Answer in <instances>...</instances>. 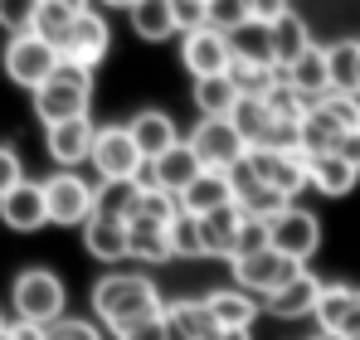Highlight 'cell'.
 Returning <instances> with one entry per match:
<instances>
[{
  "label": "cell",
  "instance_id": "33",
  "mask_svg": "<svg viewBox=\"0 0 360 340\" xmlns=\"http://www.w3.org/2000/svg\"><path fill=\"white\" fill-rule=\"evenodd\" d=\"M171 248H176V258H210L205 219H195V214H185V209H180V219L171 224Z\"/></svg>",
  "mask_w": 360,
  "mask_h": 340
},
{
  "label": "cell",
  "instance_id": "34",
  "mask_svg": "<svg viewBox=\"0 0 360 340\" xmlns=\"http://www.w3.org/2000/svg\"><path fill=\"white\" fill-rule=\"evenodd\" d=\"M73 20H78V15H73L68 5H59V0H44V5H39V20H34V34H39V39H49V44L63 54V39L73 34Z\"/></svg>",
  "mask_w": 360,
  "mask_h": 340
},
{
  "label": "cell",
  "instance_id": "28",
  "mask_svg": "<svg viewBox=\"0 0 360 340\" xmlns=\"http://www.w3.org/2000/svg\"><path fill=\"white\" fill-rule=\"evenodd\" d=\"M166 326H171V340H214L219 336V321L214 311L200 301H171L166 306Z\"/></svg>",
  "mask_w": 360,
  "mask_h": 340
},
{
  "label": "cell",
  "instance_id": "9",
  "mask_svg": "<svg viewBox=\"0 0 360 340\" xmlns=\"http://www.w3.org/2000/svg\"><path fill=\"white\" fill-rule=\"evenodd\" d=\"M248 170H253L268 190H278V195H288V200H297L302 190H311V180H307V156H302L297 146H253V151H248Z\"/></svg>",
  "mask_w": 360,
  "mask_h": 340
},
{
  "label": "cell",
  "instance_id": "26",
  "mask_svg": "<svg viewBox=\"0 0 360 340\" xmlns=\"http://www.w3.org/2000/svg\"><path fill=\"white\" fill-rule=\"evenodd\" d=\"M288 73V83L297 88L307 103H321L326 93H331V63H326V44H311L307 54L292 63V68H283Z\"/></svg>",
  "mask_w": 360,
  "mask_h": 340
},
{
  "label": "cell",
  "instance_id": "29",
  "mask_svg": "<svg viewBox=\"0 0 360 340\" xmlns=\"http://www.w3.org/2000/svg\"><path fill=\"white\" fill-rule=\"evenodd\" d=\"M127 243H131V258L136 263H166V258H176V248H171V224H161V219H131L127 224Z\"/></svg>",
  "mask_w": 360,
  "mask_h": 340
},
{
  "label": "cell",
  "instance_id": "48",
  "mask_svg": "<svg viewBox=\"0 0 360 340\" xmlns=\"http://www.w3.org/2000/svg\"><path fill=\"white\" fill-rule=\"evenodd\" d=\"M0 336H5V316H0Z\"/></svg>",
  "mask_w": 360,
  "mask_h": 340
},
{
  "label": "cell",
  "instance_id": "4",
  "mask_svg": "<svg viewBox=\"0 0 360 340\" xmlns=\"http://www.w3.org/2000/svg\"><path fill=\"white\" fill-rule=\"evenodd\" d=\"M98 170V185H122V180H146V156L141 146L131 141V131L112 122V126H98V141H93V161Z\"/></svg>",
  "mask_w": 360,
  "mask_h": 340
},
{
  "label": "cell",
  "instance_id": "19",
  "mask_svg": "<svg viewBox=\"0 0 360 340\" xmlns=\"http://www.w3.org/2000/svg\"><path fill=\"white\" fill-rule=\"evenodd\" d=\"M346 136H356V131H346L341 117L326 103H311V112L302 117V126H297V151L302 156H326V151H341Z\"/></svg>",
  "mask_w": 360,
  "mask_h": 340
},
{
  "label": "cell",
  "instance_id": "8",
  "mask_svg": "<svg viewBox=\"0 0 360 340\" xmlns=\"http://www.w3.org/2000/svg\"><path fill=\"white\" fill-rule=\"evenodd\" d=\"M185 141H190V151L200 156L205 170H234L248 156V141L239 136V126L229 117H200Z\"/></svg>",
  "mask_w": 360,
  "mask_h": 340
},
{
  "label": "cell",
  "instance_id": "12",
  "mask_svg": "<svg viewBox=\"0 0 360 340\" xmlns=\"http://www.w3.org/2000/svg\"><path fill=\"white\" fill-rule=\"evenodd\" d=\"M93 141H98L93 117H68L59 126H44V151L59 170H78L83 161H93Z\"/></svg>",
  "mask_w": 360,
  "mask_h": 340
},
{
  "label": "cell",
  "instance_id": "42",
  "mask_svg": "<svg viewBox=\"0 0 360 340\" xmlns=\"http://www.w3.org/2000/svg\"><path fill=\"white\" fill-rule=\"evenodd\" d=\"M292 10V0H248V15L258 20V25H273L278 15H288Z\"/></svg>",
  "mask_w": 360,
  "mask_h": 340
},
{
  "label": "cell",
  "instance_id": "17",
  "mask_svg": "<svg viewBox=\"0 0 360 340\" xmlns=\"http://www.w3.org/2000/svg\"><path fill=\"white\" fill-rule=\"evenodd\" d=\"M200 170L205 166H200V156L190 151V141H180V146H171L166 156H156V161L146 166V185H151V190H166V195L180 200V195L200 180Z\"/></svg>",
  "mask_w": 360,
  "mask_h": 340
},
{
  "label": "cell",
  "instance_id": "23",
  "mask_svg": "<svg viewBox=\"0 0 360 340\" xmlns=\"http://www.w3.org/2000/svg\"><path fill=\"white\" fill-rule=\"evenodd\" d=\"M83 248L93 263H127L131 258V243H127V224L108 219V214H93L83 224Z\"/></svg>",
  "mask_w": 360,
  "mask_h": 340
},
{
  "label": "cell",
  "instance_id": "3",
  "mask_svg": "<svg viewBox=\"0 0 360 340\" xmlns=\"http://www.w3.org/2000/svg\"><path fill=\"white\" fill-rule=\"evenodd\" d=\"M10 306H15V321H34V326H54L63 321V306H68V287L59 273L49 268H25L15 287H10Z\"/></svg>",
  "mask_w": 360,
  "mask_h": 340
},
{
  "label": "cell",
  "instance_id": "24",
  "mask_svg": "<svg viewBox=\"0 0 360 340\" xmlns=\"http://www.w3.org/2000/svg\"><path fill=\"white\" fill-rule=\"evenodd\" d=\"M263 107H268V117H273V126L283 131V136H297L302 117L311 112V103L302 98L297 88L288 83V73H278L273 83H268V93H263Z\"/></svg>",
  "mask_w": 360,
  "mask_h": 340
},
{
  "label": "cell",
  "instance_id": "47",
  "mask_svg": "<svg viewBox=\"0 0 360 340\" xmlns=\"http://www.w3.org/2000/svg\"><path fill=\"white\" fill-rule=\"evenodd\" d=\"M346 340H360V326H356V331H351V336H346Z\"/></svg>",
  "mask_w": 360,
  "mask_h": 340
},
{
  "label": "cell",
  "instance_id": "1",
  "mask_svg": "<svg viewBox=\"0 0 360 340\" xmlns=\"http://www.w3.org/2000/svg\"><path fill=\"white\" fill-rule=\"evenodd\" d=\"M161 311H166L161 292H156V282L146 273H108V277L93 282V316L112 336L127 331V326H136V321L161 316Z\"/></svg>",
  "mask_w": 360,
  "mask_h": 340
},
{
  "label": "cell",
  "instance_id": "15",
  "mask_svg": "<svg viewBox=\"0 0 360 340\" xmlns=\"http://www.w3.org/2000/svg\"><path fill=\"white\" fill-rule=\"evenodd\" d=\"M112 49V30H108V20L98 15V10H83L78 20H73V34L63 39V58L68 63H83V68H98L103 58Z\"/></svg>",
  "mask_w": 360,
  "mask_h": 340
},
{
  "label": "cell",
  "instance_id": "18",
  "mask_svg": "<svg viewBox=\"0 0 360 340\" xmlns=\"http://www.w3.org/2000/svg\"><path fill=\"white\" fill-rule=\"evenodd\" d=\"M205 306L214 311L219 331H253V321L263 316V296L243 292L239 282H234V287H214V292L205 296Z\"/></svg>",
  "mask_w": 360,
  "mask_h": 340
},
{
  "label": "cell",
  "instance_id": "40",
  "mask_svg": "<svg viewBox=\"0 0 360 340\" xmlns=\"http://www.w3.org/2000/svg\"><path fill=\"white\" fill-rule=\"evenodd\" d=\"M25 185V166H20V156L10 151V146H0V200L10 195V190H20Z\"/></svg>",
  "mask_w": 360,
  "mask_h": 340
},
{
  "label": "cell",
  "instance_id": "35",
  "mask_svg": "<svg viewBox=\"0 0 360 340\" xmlns=\"http://www.w3.org/2000/svg\"><path fill=\"white\" fill-rule=\"evenodd\" d=\"M229 44H234V54L239 58H253V63H273V39H268V25H258V20H248L243 30L229 34ZM278 68V63H273Z\"/></svg>",
  "mask_w": 360,
  "mask_h": 340
},
{
  "label": "cell",
  "instance_id": "46",
  "mask_svg": "<svg viewBox=\"0 0 360 340\" xmlns=\"http://www.w3.org/2000/svg\"><path fill=\"white\" fill-rule=\"evenodd\" d=\"M103 5H112V10H131L136 0H103Z\"/></svg>",
  "mask_w": 360,
  "mask_h": 340
},
{
  "label": "cell",
  "instance_id": "31",
  "mask_svg": "<svg viewBox=\"0 0 360 340\" xmlns=\"http://www.w3.org/2000/svg\"><path fill=\"white\" fill-rule=\"evenodd\" d=\"M326 63H331V93L360 98V39H336V44H326Z\"/></svg>",
  "mask_w": 360,
  "mask_h": 340
},
{
  "label": "cell",
  "instance_id": "7",
  "mask_svg": "<svg viewBox=\"0 0 360 340\" xmlns=\"http://www.w3.org/2000/svg\"><path fill=\"white\" fill-rule=\"evenodd\" d=\"M302 268H307V263H292V258L278 253V248H258V253H243V258L229 263L234 282H239L243 292H253V296H263V301H268L273 292H283Z\"/></svg>",
  "mask_w": 360,
  "mask_h": 340
},
{
  "label": "cell",
  "instance_id": "5",
  "mask_svg": "<svg viewBox=\"0 0 360 340\" xmlns=\"http://www.w3.org/2000/svg\"><path fill=\"white\" fill-rule=\"evenodd\" d=\"M59 63H63V54L49 39H39L34 30H30V34H10V44H5V78H10L15 88L39 93V88L59 73Z\"/></svg>",
  "mask_w": 360,
  "mask_h": 340
},
{
  "label": "cell",
  "instance_id": "30",
  "mask_svg": "<svg viewBox=\"0 0 360 340\" xmlns=\"http://www.w3.org/2000/svg\"><path fill=\"white\" fill-rule=\"evenodd\" d=\"M239 88L229 73H214V78H195V112L200 117H234L239 107Z\"/></svg>",
  "mask_w": 360,
  "mask_h": 340
},
{
  "label": "cell",
  "instance_id": "16",
  "mask_svg": "<svg viewBox=\"0 0 360 340\" xmlns=\"http://www.w3.org/2000/svg\"><path fill=\"white\" fill-rule=\"evenodd\" d=\"M360 326V287L351 282H326L316 301V331L326 336H351Z\"/></svg>",
  "mask_w": 360,
  "mask_h": 340
},
{
  "label": "cell",
  "instance_id": "22",
  "mask_svg": "<svg viewBox=\"0 0 360 340\" xmlns=\"http://www.w3.org/2000/svg\"><path fill=\"white\" fill-rule=\"evenodd\" d=\"M127 131H131V141L141 146V156H146V166L156 161V156H166L171 146H180V126L171 122V112H156V107H146V112H136L127 122Z\"/></svg>",
  "mask_w": 360,
  "mask_h": 340
},
{
  "label": "cell",
  "instance_id": "45",
  "mask_svg": "<svg viewBox=\"0 0 360 340\" xmlns=\"http://www.w3.org/2000/svg\"><path fill=\"white\" fill-rule=\"evenodd\" d=\"M59 5H68V10H73V15H83V10H93V5H88V0H59Z\"/></svg>",
  "mask_w": 360,
  "mask_h": 340
},
{
  "label": "cell",
  "instance_id": "44",
  "mask_svg": "<svg viewBox=\"0 0 360 340\" xmlns=\"http://www.w3.org/2000/svg\"><path fill=\"white\" fill-rule=\"evenodd\" d=\"M214 340H253V331H219Z\"/></svg>",
  "mask_w": 360,
  "mask_h": 340
},
{
  "label": "cell",
  "instance_id": "2",
  "mask_svg": "<svg viewBox=\"0 0 360 340\" xmlns=\"http://www.w3.org/2000/svg\"><path fill=\"white\" fill-rule=\"evenodd\" d=\"M30 98H34V117H39L44 126H59L68 117H88V103H93V68L63 58L59 73H54L39 93H30Z\"/></svg>",
  "mask_w": 360,
  "mask_h": 340
},
{
  "label": "cell",
  "instance_id": "38",
  "mask_svg": "<svg viewBox=\"0 0 360 340\" xmlns=\"http://www.w3.org/2000/svg\"><path fill=\"white\" fill-rule=\"evenodd\" d=\"M49 340H103V326L98 321H73V316H63L49 326Z\"/></svg>",
  "mask_w": 360,
  "mask_h": 340
},
{
  "label": "cell",
  "instance_id": "39",
  "mask_svg": "<svg viewBox=\"0 0 360 340\" xmlns=\"http://www.w3.org/2000/svg\"><path fill=\"white\" fill-rule=\"evenodd\" d=\"M112 340H171V326H166V311H161V316H151V321H136V326H127V331H117Z\"/></svg>",
  "mask_w": 360,
  "mask_h": 340
},
{
  "label": "cell",
  "instance_id": "20",
  "mask_svg": "<svg viewBox=\"0 0 360 340\" xmlns=\"http://www.w3.org/2000/svg\"><path fill=\"white\" fill-rule=\"evenodd\" d=\"M307 180H311V190H316V195L341 200V195H351V190L360 185V166H356V161H346L341 151L307 156Z\"/></svg>",
  "mask_w": 360,
  "mask_h": 340
},
{
  "label": "cell",
  "instance_id": "37",
  "mask_svg": "<svg viewBox=\"0 0 360 340\" xmlns=\"http://www.w3.org/2000/svg\"><path fill=\"white\" fill-rule=\"evenodd\" d=\"M39 5H44V0H0V30L30 34L34 20H39Z\"/></svg>",
  "mask_w": 360,
  "mask_h": 340
},
{
  "label": "cell",
  "instance_id": "27",
  "mask_svg": "<svg viewBox=\"0 0 360 340\" xmlns=\"http://www.w3.org/2000/svg\"><path fill=\"white\" fill-rule=\"evenodd\" d=\"M127 20H131V34L146 39V44H161V39L180 34L176 5H171V0H136V5L127 10Z\"/></svg>",
  "mask_w": 360,
  "mask_h": 340
},
{
  "label": "cell",
  "instance_id": "43",
  "mask_svg": "<svg viewBox=\"0 0 360 340\" xmlns=\"http://www.w3.org/2000/svg\"><path fill=\"white\" fill-rule=\"evenodd\" d=\"M5 340H49V326H34V321H15V326H5Z\"/></svg>",
  "mask_w": 360,
  "mask_h": 340
},
{
  "label": "cell",
  "instance_id": "32",
  "mask_svg": "<svg viewBox=\"0 0 360 340\" xmlns=\"http://www.w3.org/2000/svg\"><path fill=\"white\" fill-rule=\"evenodd\" d=\"M141 195H146V180H122V185H98V214L131 224L141 214Z\"/></svg>",
  "mask_w": 360,
  "mask_h": 340
},
{
  "label": "cell",
  "instance_id": "25",
  "mask_svg": "<svg viewBox=\"0 0 360 340\" xmlns=\"http://www.w3.org/2000/svg\"><path fill=\"white\" fill-rule=\"evenodd\" d=\"M268 39H273V63L278 68H292L316 39H311V30H307V20H302L297 10H288V15H278L273 25H268Z\"/></svg>",
  "mask_w": 360,
  "mask_h": 340
},
{
  "label": "cell",
  "instance_id": "13",
  "mask_svg": "<svg viewBox=\"0 0 360 340\" xmlns=\"http://www.w3.org/2000/svg\"><path fill=\"white\" fill-rule=\"evenodd\" d=\"M239 204V185H234V170H200V180L180 195V209L195 214V219H210L219 209Z\"/></svg>",
  "mask_w": 360,
  "mask_h": 340
},
{
  "label": "cell",
  "instance_id": "14",
  "mask_svg": "<svg viewBox=\"0 0 360 340\" xmlns=\"http://www.w3.org/2000/svg\"><path fill=\"white\" fill-rule=\"evenodd\" d=\"M0 224L15 233H39L49 224V200H44V180H25L20 190H10L0 200Z\"/></svg>",
  "mask_w": 360,
  "mask_h": 340
},
{
  "label": "cell",
  "instance_id": "41",
  "mask_svg": "<svg viewBox=\"0 0 360 340\" xmlns=\"http://www.w3.org/2000/svg\"><path fill=\"white\" fill-rule=\"evenodd\" d=\"M171 5H176L180 34H190V30H200V25H205V5H210V0H171Z\"/></svg>",
  "mask_w": 360,
  "mask_h": 340
},
{
  "label": "cell",
  "instance_id": "11",
  "mask_svg": "<svg viewBox=\"0 0 360 340\" xmlns=\"http://www.w3.org/2000/svg\"><path fill=\"white\" fill-rule=\"evenodd\" d=\"M180 63H185V73H190V78L229 73V63H234V44H229V34H219V30L200 25V30L180 34Z\"/></svg>",
  "mask_w": 360,
  "mask_h": 340
},
{
  "label": "cell",
  "instance_id": "10",
  "mask_svg": "<svg viewBox=\"0 0 360 340\" xmlns=\"http://www.w3.org/2000/svg\"><path fill=\"white\" fill-rule=\"evenodd\" d=\"M268 248L288 253L292 263H311L321 248V219L302 204H288L278 219H268Z\"/></svg>",
  "mask_w": 360,
  "mask_h": 340
},
{
  "label": "cell",
  "instance_id": "36",
  "mask_svg": "<svg viewBox=\"0 0 360 340\" xmlns=\"http://www.w3.org/2000/svg\"><path fill=\"white\" fill-rule=\"evenodd\" d=\"M248 20H253V15H248V0H210V5H205V25L219 30V34H234Z\"/></svg>",
  "mask_w": 360,
  "mask_h": 340
},
{
  "label": "cell",
  "instance_id": "6",
  "mask_svg": "<svg viewBox=\"0 0 360 340\" xmlns=\"http://www.w3.org/2000/svg\"><path fill=\"white\" fill-rule=\"evenodd\" d=\"M44 200H49V224L59 228H83L98 214V185L83 180L78 170H54L44 180Z\"/></svg>",
  "mask_w": 360,
  "mask_h": 340
},
{
  "label": "cell",
  "instance_id": "21",
  "mask_svg": "<svg viewBox=\"0 0 360 340\" xmlns=\"http://www.w3.org/2000/svg\"><path fill=\"white\" fill-rule=\"evenodd\" d=\"M321 287H326V282H316V277L302 268V273H297L288 287H283V292H273V296L263 301V311H273L278 321H302V316H316Z\"/></svg>",
  "mask_w": 360,
  "mask_h": 340
}]
</instances>
